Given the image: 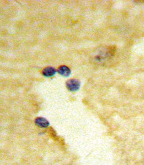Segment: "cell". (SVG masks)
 I'll return each instance as SVG.
<instances>
[{
    "label": "cell",
    "mask_w": 144,
    "mask_h": 165,
    "mask_svg": "<svg viewBox=\"0 0 144 165\" xmlns=\"http://www.w3.org/2000/svg\"><path fill=\"white\" fill-rule=\"evenodd\" d=\"M35 123H36V125H37L38 126L41 127V128H47L49 125V123L48 121L43 118L39 117L36 118V119L35 121Z\"/></svg>",
    "instance_id": "4"
},
{
    "label": "cell",
    "mask_w": 144,
    "mask_h": 165,
    "mask_svg": "<svg viewBox=\"0 0 144 165\" xmlns=\"http://www.w3.org/2000/svg\"><path fill=\"white\" fill-rule=\"evenodd\" d=\"M56 70L52 67H47L43 69V75L45 77H52L56 74Z\"/></svg>",
    "instance_id": "3"
},
{
    "label": "cell",
    "mask_w": 144,
    "mask_h": 165,
    "mask_svg": "<svg viewBox=\"0 0 144 165\" xmlns=\"http://www.w3.org/2000/svg\"><path fill=\"white\" fill-rule=\"evenodd\" d=\"M58 73L59 74L64 77H69L71 74V70L69 68L66 66H61L57 69Z\"/></svg>",
    "instance_id": "2"
},
{
    "label": "cell",
    "mask_w": 144,
    "mask_h": 165,
    "mask_svg": "<svg viewBox=\"0 0 144 165\" xmlns=\"http://www.w3.org/2000/svg\"><path fill=\"white\" fill-rule=\"evenodd\" d=\"M66 86L67 89L70 92H76L80 88V81L77 79H71L66 82Z\"/></svg>",
    "instance_id": "1"
}]
</instances>
